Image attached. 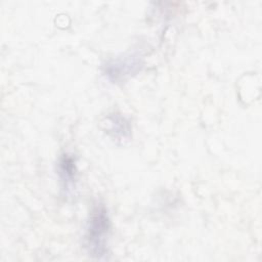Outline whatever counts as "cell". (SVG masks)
Listing matches in <instances>:
<instances>
[{
	"mask_svg": "<svg viewBox=\"0 0 262 262\" xmlns=\"http://www.w3.org/2000/svg\"><path fill=\"white\" fill-rule=\"evenodd\" d=\"M141 61L138 56L130 55L113 59L103 66V74L113 82L125 80L140 70Z\"/></svg>",
	"mask_w": 262,
	"mask_h": 262,
	"instance_id": "cell-2",
	"label": "cell"
},
{
	"mask_svg": "<svg viewBox=\"0 0 262 262\" xmlns=\"http://www.w3.org/2000/svg\"><path fill=\"white\" fill-rule=\"evenodd\" d=\"M110 123L108 133L119 140L128 139L130 136V126L126 119L120 115H112L107 118Z\"/></svg>",
	"mask_w": 262,
	"mask_h": 262,
	"instance_id": "cell-4",
	"label": "cell"
},
{
	"mask_svg": "<svg viewBox=\"0 0 262 262\" xmlns=\"http://www.w3.org/2000/svg\"><path fill=\"white\" fill-rule=\"evenodd\" d=\"M57 174L62 189L66 193H70L74 189L77 179V165L73 155L64 152L59 157L57 162Z\"/></svg>",
	"mask_w": 262,
	"mask_h": 262,
	"instance_id": "cell-3",
	"label": "cell"
},
{
	"mask_svg": "<svg viewBox=\"0 0 262 262\" xmlns=\"http://www.w3.org/2000/svg\"><path fill=\"white\" fill-rule=\"evenodd\" d=\"M110 231L111 220L107 210L101 204L96 205L89 215L84 235V245L91 257L95 259L106 257Z\"/></svg>",
	"mask_w": 262,
	"mask_h": 262,
	"instance_id": "cell-1",
	"label": "cell"
}]
</instances>
